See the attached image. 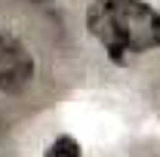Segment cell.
<instances>
[{"label": "cell", "mask_w": 160, "mask_h": 157, "mask_svg": "<svg viewBox=\"0 0 160 157\" xmlns=\"http://www.w3.org/2000/svg\"><path fill=\"white\" fill-rule=\"evenodd\" d=\"M86 28L117 65L160 46V13L145 0H92Z\"/></svg>", "instance_id": "6da1fadb"}, {"label": "cell", "mask_w": 160, "mask_h": 157, "mask_svg": "<svg viewBox=\"0 0 160 157\" xmlns=\"http://www.w3.org/2000/svg\"><path fill=\"white\" fill-rule=\"evenodd\" d=\"M34 77V59L12 34H0V93H22Z\"/></svg>", "instance_id": "7a4b0ae2"}, {"label": "cell", "mask_w": 160, "mask_h": 157, "mask_svg": "<svg viewBox=\"0 0 160 157\" xmlns=\"http://www.w3.org/2000/svg\"><path fill=\"white\" fill-rule=\"evenodd\" d=\"M43 157H83V151H80V145H77V139H71V136H59L49 148H46V154Z\"/></svg>", "instance_id": "3957f363"}]
</instances>
